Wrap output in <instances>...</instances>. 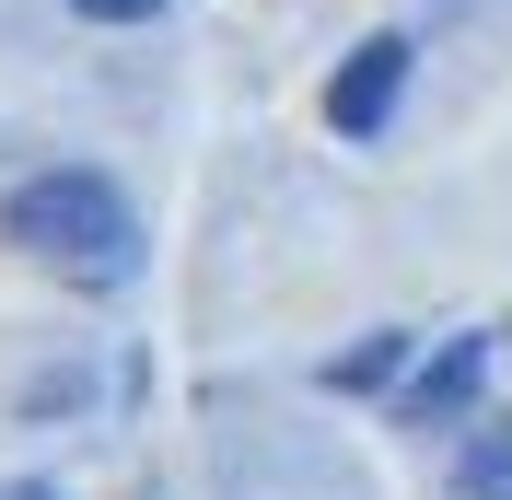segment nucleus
Here are the masks:
<instances>
[{"mask_svg":"<svg viewBox=\"0 0 512 500\" xmlns=\"http://www.w3.org/2000/svg\"><path fill=\"white\" fill-rule=\"evenodd\" d=\"M0 245H24L59 280H140V221L105 175H35L0 198Z\"/></svg>","mask_w":512,"mask_h":500,"instance_id":"1","label":"nucleus"},{"mask_svg":"<svg viewBox=\"0 0 512 500\" xmlns=\"http://www.w3.org/2000/svg\"><path fill=\"white\" fill-rule=\"evenodd\" d=\"M396 82H408V47H396V35L350 47V59H338V82H326V128H338V140H373V128L396 117Z\"/></svg>","mask_w":512,"mask_h":500,"instance_id":"2","label":"nucleus"},{"mask_svg":"<svg viewBox=\"0 0 512 500\" xmlns=\"http://www.w3.org/2000/svg\"><path fill=\"white\" fill-rule=\"evenodd\" d=\"M478 384H489V338H454L443 361H431V373L408 384V419H419V431H431V419H454V407L478 396Z\"/></svg>","mask_w":512,"mask_h":500,"instance_id":"3","label":"nucleus"},{"mask_svg":"<svg viewBox=\"0 0 512 500\" xmlns=\"http://www.w3.org/2000/svg\"><path fill=\"white\" fill-rule=\"evenodd\" d=\"M396 373H408V338L384 326V338H361V349H338V361H326V396H384Z\"/></svg>","mask_w":512,"mask_h":500,"instance_id":"4","label":"nucleus"},{"mask_svg":"<svg viewBox=\"0 0 512 500\" xmlns=\"http://www.w3.org/2000/svg\"><path fill=\"white\" fill-rule=\"evenodd\" d=\"M454 489H466V500H512V431L466 442V454H454Z\"/></svg>","mask_w":512,"mask_h":500,"instance_id":"5","label":"nucleus"},{"mask_svg":"<svg viewBox=\"0 0 512 500\" xmlns=\"http://www.w3.org/2000/svg\"><path fill=\"white\" fill-rule=\"evenodd\" d=\"M70 12H82V24H152L163 0H70Z\"/></svg>","mask_w":512,"mask_h":500,"instance_id":"6","label":"nucleus"},{"mask_svg":"<svg viewBox=\"0 0 512 500\" xmlns=\"http://www.w3.org/2000/svg\"><path fill=\"white\" fill-rule=\"evenodd\" d=\"M12 500H59V489H12Z\"/></svg>","mask_w":512,"mask_h":500,"instance_id":"7","label":"nucleus"}]
</instances>
